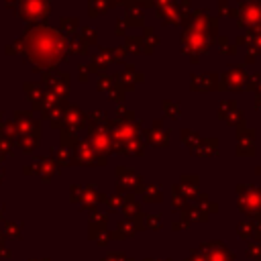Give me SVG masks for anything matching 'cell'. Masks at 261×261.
<instances>
[{
	"instance_id": "6da1fadb",
	"label": "cell",
	"mask_w": 261,
	"mask_h": 261,
	"mask_svg": "<svg viewBox=\"0 0 261 261\" xmlns=\"http://www.w3.org/2000/svg\"><path fill=\"white\" fill-rule=\"evenodd\" d=\"M243 8H247V12L243 14V16H247L245 22H259V20H261V0L247 2Z\"/></svg>"
},
{
	"instance_id": "7a4b0ae2",
	"label": "cell",
	"mask_w": 261,
	"mask_h": 261,
	"mask_svg": "<svg viewBox=\"0 0 261 261\" xmlns=\"http://www.w3.org/2000/svg\"><path fill=\"white\" fill-rule=\"evenodd\" d=\"M255 106H257V108H261V94L257 96V100H255Z\"/></svg>"
}]
</instances>
